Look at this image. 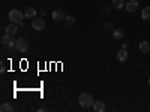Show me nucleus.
Wrapping results in <instances>:
<instances>
[{"label": "nucleus", "instance_id": "f257e3e1", "mask_svg": "<svg viewBox=\"0 0 150 112\" xmlns=\"http://www.w3.org/2000/svg\"><path fill=\"white\" fill-rule=\"evenodd\" d=\"M78 102H80V106L84 108V109L93 106V103H95V102H93V97H92L89 93H83V94L80 96V99H78Z\"/></svg>", "mask_w": 150, "mask_h": 112}, {"label": "nucleus", "instance_id": "f03ea898", "mask_svg": "<svg viewBox=\"0 0 150 112\" xmlns=\"http://www.w3.org/2000/svg\"><path fill=\"white\" fill-rule=\"evenodd\" d=\"M15 34H9V33H5L3 36H2V46L3 48H14V45H15Z\"/></svg>", "mask_w": 150, "mask_h": 112}, {"label": "nucleus", "instance_id": "7ed1b4c3", "mask_svg": "<svg viewBox=\"0 0 150 112\" xmlns=\"http://www.w3.org/2000/svg\"><path fill=\"white\" fill-rule=\"evenodd\" d=\"M14 48L18 52H27L29 51V41L26 39V37H18V39L15 41Z\"/></svg>", "mask_w": 150, "mask_h": 112}, {"label": "nucleus", "instance_id": "20e7f679", "mask_svg": "<svg viewBox=\"0 0 150 112\" xmlns=\"http://www.w3.org/2000/svg\"><path fill=\"white\" fill-rule=\"evenodd\" d=\"M8 18H9V21L18 24V22L23 21V18H26V17H24V14H21V10H18V9H12V10H9Z\"/></svg>", "mask_w": 150, "mask_h": 112}, {"label": "nucleus", "instance_id": "39448f33", "mask_svg": "<svg viewBox=\"0 0 150 112\" xmlns=\"http://www.w3.org/2000/svg\"><path fill=\"white\" fill-rule=\"evenodd\" d=\"M45 27H47V22L44 18H33L32 20V29L33 30L42 32V30H45Z\"/></svg>", "mask_w": 150, "mask_h": 112}, {"label": "nucleus", "instance_id": "423d86ee", "mask_svg": "<svg viewBox=\"0 0 150 112\" xmlns=\"http://www.w3.org/2000/svg\"><path fill=\"white\" fill-rule=\"evenodd\" d=\"M125 8H126L128 12H135L138 9V0H129V2L125 3Z\"/></svg>", "mask_w": 150, "mask_h": 112}, {"label": "nucleus", "instance_id": "0eeeda50", "mask_svg": "<svg viewBox=\"0 0 150 112\" xmlns=\"http://www.w3.org/2000/svg\"><path fill=\"white\" fill-rule=\"evenodd\" d=\"M18 24H15V22H12V24H9V26H6L5 27V33H9V34H15L17 32H18Z\"/></svg>", "mask_w": 150, "mask_h": 112}, {"label": "nucleus", "instance_id": "6e6552de", "mask_svg": "<svg viewBox=\"0 0 150 112\" xmlns=\"http://www.w3.org/2000/svg\"><path fill=\"white\" fill-rule=\"evenodd\" d=\"M66 18V14L63 10H54L53 12V20L54 21H62V20H65Z\"/></svg>", "mask_w": 150, "mask_h": 112}, {"label": "nucleus", "instance_id": "1a4fd4ad", "mask_svg": "<svg viewBox=\"0 0 150 112\" xmlns=\"http://www.w3.org/2000/svg\"><path fill=\"white\" fill-rule=\"evenodd\" d=\"M117 60H119V61H122V63L128 60V52H126V49H125V48H122L120 51L117 52Z\"/></svg>", "mask_w": 150, "mask_h": 112}, {"label": "nucleus", "instance_id": "9d476101", "mask_svg": "<svg viewBox=\"0 0 150 112\" xmlns=\"http://www.w3.org/2000/svg\"><path fill=\"white\" fill-rule=\"evenodd\" d=\"M93 109H95L96 112H104V111H105V103L101 102V100H98V102L93 103Z\"/></svg>", "mask_w": 150, "mask_h": 112}, {"label": "nucleus", "instance_id": "9b49d317", "mask_svg": "<svg viewBox=\"0 0 150 112\" xmlns=\"http://www.w3.org/2000/svg\"><path fill=\"white\" fill-rule=\"evenodd\" d=\"M140 51H141L143 54H147V52H150V43H149L147 41H143V42L140 43Z\"/></svg>", "mask_w": 150, "mask_h": 112}, {"label": "nucleus", "instance_id": "f8f14e48", "mask_svg": "<svg viewBox=\"0 0 150 112\" xmlns=\"http://www.w3.org/2000/svg\"><path fill=\"white\" fill-rule=\"evenodd\" d=\"M112 37L117 39V41H122L123 37H125V32L120 30V29H114V32H112Z\"/></svg>", "mask_w": 150, "mask_h": 112}, {"label": "nucleus", "instance_id": "ddd939ff", "mask_svg": "<svg viewBox=\"0 0 150 112\" xmlns=\"http://www.w3.org/2000/svg\"><path fill=\"white\" fill-rule=\"evenodd\" d=\"M24 17H26V18H32L33 20V17H36V9L35 8H27L26 9V12H24Z\"/></svg>", "mask_w": 150, "mask_h": 112}, {"label": "nucleus", "instance_id": "4468645a", "mask_svg": "<svg viewBox=\"0 0 150 112\" xmlns=\"http://www.w3.org/2000/svg\"><path fill=\"white\" fill-rule=\"evenodd\" d=\"M141 18H143L144 21H149V20H150V6H147V8L143 9V12H141Z\"/></svg>", "mask_w": 150, "mask_h": 112}, {"label": "nucleus", "instance_id": "2eb2a0df", "mask_svg": "<svg viewBox=\"0 0 150 112\" xmlns=\"http://www.w3.org/2000/svg\"><path fill=\"white\" fill-rule=\"evenodd\" d=\"M125 3H126V2H125V0H112V8H116V9H122L123 6H125Z\"/></svg>", "mask_w": 150, "mask_h": 112}, {"label": "nucleus", "instance_id": "dca6fc26", "mask_svg": "<svg viewBox=\"0 0 150 112\" xmlns=\"http://www.w3.org/2000/svg\"><path fill=\"white\" fill-rule=\"evenodd\" d=\"M104 32L105 33H112V32H114V24H112V22H107L104 26Z\"/></svg>", "mask_w": 150, "mask_h": 112}, {"label": "nucleus", "instance_id": "f3484780", "mask_svg": "<svg viewBox=\"0 0 150 112\" xmlns=\"http://www.w3.org/2000/svg\"><path fill=\"white\" fill-rule=\"evenodd\" d=\"M0 111H2V112H12V111H14V108H12L9 103H3L2 106H0Z\"/></svg>", "mask_w": 150, "mask_h": 112}, {"label": "nucleus", "instance_id": "a211bd4d", "mask_svg": "<svg viewBox=\"0 0 150 112\" xmlns=\"http://www.w3.org/2000/svg\"><path fill=\"white\" fill-rule=\"evenodd\" d=\"M65 21H66V24H68V26H74V24H75V21H77V20H75V17H72V15H66V18H65Z\"/></svg>", "mask_w": 150, "mask_h": 112}, {"label": "nucleus", "instance_id": "6ab92c4d", "mask_svg": "<svg viewBox=\"0 0 150 112\" xmlns=\"http://www.w3.org/2000/svg\"><path fill=\"white\" fill-rule=\"evenodd\" d=\"M5 69H6V67H5V63H3V61H2V64H0V72L3 73V72H5Z\"/></svg>", "mask_w": 150, "mask_h": 112}, {"label": "nucleus", "instance_id": "aec40b11", "mask_svg": "<svg viewBox=\"0 0 150 112\" xmlns=\"http://www.w3.org/2000/svg\"><path fill=\"white\" fill-rule=\"evenodd\" d=\"M18 27H20V29H23V27H24V22H23V21H21V22H18Z\"/></svg>", "mask_w": 150, "mask_h": 112}, {"label": "nucleus", "instance_id": "412c9836", "mask_svg": "<svg viewBox=\"0 0 150 112\" xmlns=\"http://www.w3.org/2000/svg\"><path fill=\"white\" fill-rule=\"evenodd\" d=\"M149 84H150V78H149Z\"/></svg>", "mask_w": 150, "mask_h": 112}]
</instances>
